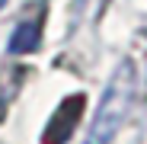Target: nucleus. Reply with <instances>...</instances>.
<instances>
[{
    "label": "nucleus",
    "instance_id": "2",
    "mask_svg": "<svg viewBox=\"0 0 147 144\" xmlns=\"http://www.w3.org/2000/svg\"><path fill=\"white\" fill-rule=\"evenodd\" d=\"M42 26H45V16H42V13H35V19L26 16V19L13 29L10 55H32V51H38V45H42Z\"/></svg>",
    "mask_w": 147,
    "mask_h": 144
},
{
    "label": "nucleus",
    "instance_id": "1",
    "mask_svg": "<svg viewBox=\"0 0 147 144\" xmlns=\"http://www.w3.org/2000/svg\"><path fill=\"white\" fill-rule=\"evenodd\" d=\"M134 99H138V70L131 61H121L106 83V93L99 99V109H96L93 122H90L83 144H112L118 138L121 125L128 122Z\"/></svg>",
    "mask_w": 147,
    "mask_h": 144
},
{
    "label": "nucleus",
    "instance_id": "3",
    "mask_svg": "<svg viewBox=\"0 0 147 144\" xmlns=\"http://www.w3.org/2000/svg\"><path fill=\"white\" fill-rule=\"evenodd\" d=\"M3 3H7V0H0V10H3Z\"/></svg>",
    "mask_w": 147,
    "mask_h": 144
}]
</instances>
